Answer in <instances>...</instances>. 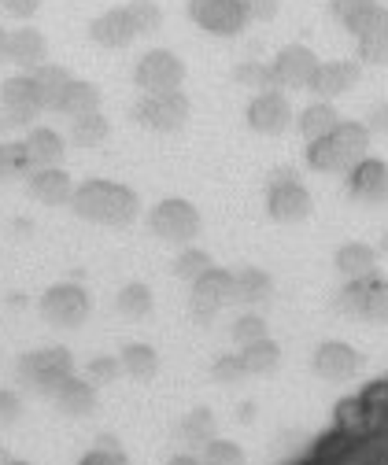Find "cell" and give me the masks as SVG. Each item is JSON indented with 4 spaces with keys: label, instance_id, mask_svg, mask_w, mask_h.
Listing matches in <instances>:
<instances>
[{
    "label": "cell",
    "instance_id": "1",
    "mask_svg": "<svg viewBox=\"0 0 388 465\" xmlns=\"http://www.w3.org/2000/svg\"><path fill=\"white\" fill-rule=\"evenodd\" d=\"M71 207L78 218L85 222H96V225H130L137 218V193L119 185V182H104V178H93V182H82L71 196Z\"/></svg>",
    "mask_w": 388,
    "mask_h": 465
},
{
    "label": "cell",
    "instance_id": "2",
    "mask_svg": "<svg viewBox=\"0 0 388 465\" xmlns=\"http://www.w3.org/2000/svg\"><path fill=\"white\" fill-rule=\"evenodd\" d=\"M15 377H19V384H26L30 391L52 399L67 377H75V355L67 351V347H37V351H26V355L19 359Z\"/></svg>",
    "mask_w": 388,
    "mask_h": 465
},
{
    "label": "cell",
    "instance_id": "3",
    "mask_svg": "<svg viewBox=\"0 0 388 465\" xmlns=\"http://www.w3.org/2000/svg\"><path fill=\"white\" fill-rule=\"evenodd\" d=\"M266 211L274 222H303L314 214V196L307 193L303 182H296V173L285 166V170H277L270 173V189H266Z\"/></svg>",
    "mask_w": 388,
    "mask_h": 465
},
{
    "label": "cell",
    "instance_id": "4",
    "mask_svg": "<svg viewBox=\"0 0 388 465\" xmlns=\"http://www.w3.org/2000/svg\"><path fill=\"white\" fill-rule=\"evenodd\" d=\"M318 67H322V55H318L311 45L293 41V45H285V48L274 52L270 78H274L277 89H303V93H311Z\"/></svg>",
    "mask_w": 388,
    "mask_h": 465
},
{
    "label": "cell",
    "instance_id": "5",
    "mask_svg": "<svg viewBox=\"0 0 388 465\" xmlns=\"http://www.w3.org/2000/svg\"><path fill=\"white\" fill-rule=\"evenodd\" d=\"M148 225H152V232L159 241L185 248V244H193V237L200 232V211L189 200H182V196H166V200H159L152 207Z\"/></svg>",
    "mask_w": 388,
    "mask_h": 465
},
{
    "label": "cell",
    "instance_id": "6",
    "mask_svg": "<svg viewBox=\"0 0 388 465\" xmlns=\"http://www.w3.org/2000/svg\"><path fill=\"white\" fill-rule=\"evenodd\" d=\"M134 119L144 126V130H155V134H174L189 123V96L182 89H171V93H144L134 107Z\"/></svg>",
    "mask_w": 388,
    "mask_h": 465
},
{
    "label": "cell",
    "instance_id": "7",
    "mask_svg": "<svg viewBox=\"0 0 388 465\" xmlns=\"http://www.w3.org/2000/svg\"><path fill=\"white\" fill-rule=\"evenodd\" d=\"M370 67L359 60V55H341V60H322V67H318V74H314V85H311V93H314V100H344V96H352L359 85H363V74H366Z\"/></svg>",
    "mask_w": 388,
    "mask_h": 465
},
{
    "label": "cell",
    "instance_id": "8",
    "mask_svg": "<svg viewBox=\"0 0 388 465\" xmlns=\"http://www.w3.org/2000/svg\"><path fill=\"white\" fill-rule=\"evenodd\" d=\"M0 104H5V114H0V130H23V126H30L37 114L45 111L30 71L26 74H15V78H8L5 85H0Z\"/></svg>",
    "mask_w": 388,
    "mask_h": 465
},
{
    "label": "cell",
    "instance_id": "9",
    "mask_svg": "<svg viewBox=\"0 0 388 465\" xmlns=\"http://www.w3.org/2000/svg\"><path fill=\"white\" fill-rule=\"evenodd\" d=\"M189 19L211 37H237L248 26L244 0H189Z\"/></svg>",
    "mask_w": 388,
    "mask_h": 465
},
{
    "label": "cell",
    "instance_id": "10",
    "mask_svg": "<svg viewBox=\"0 0 388 465\" xmlns=\"http://www.w3.org/2000/svg\"><path fill=\"white\" fill-rule=\"evenodd\" d=\"M134 82H137V89H144V93H171V89H182V82H185V64L178 60L171 48H152V52H144L141 60H137Z\"/></svg>",
    "mask_w": 388,
    "mask_h": 465
},
{
    "label": "cell",
    "instance_id": "11",
    "mask_svg": "<svg viewBox=\"0 0 388 465\" xmlns=\"http://www.w3.org/2000/svg\"><path fill=\"white\" fill-rule=\"evenodd\" d=\"M314 373L329 384H348L363 373V351L352 340H322L314 347Z\"/></svg>",
    "mask_w": 388,
    "mask_h": 465
},
{
    "label": "cell",
    "instance_id": "12",
    "mask_svg": "<svg viewBox=\"0 0 388 465\" xmlns=\"http://www.w3.org/2000/svg\"><path fill=\"white\" fill-rule=\"evenodd\" d=\"M244 119L255 134H266V137H277V134H285L289 126H296V114H293V104L282 89H263L252 96L248 111H244Z\"/></svg>",
    "mask_w": 388,
    "mask_h": 465
},
{
    "label": "cell",
    "instance_id": "13",
    "mask_svg": "<svg viewBox=\"0 0 388 465\" xmlns=\"http://www.w3.org/2000/svg\"><path fill=\"white\" fill-rule=\"evenodd\" d=\"M234 303V273L211 266L207 273H200L193 281V296H189V311L196 314V322H211L222 307Z\"/></svg>",
    "mask_w": 388,
    "mask_h": 465
},
{
    "label": "cell",
    "instance_id": "14",
    "mask_svg": "<svg viewBox=\"0 0 388 465\" xmlns=\"http://www.w3.org/2000/svg\"><path fill=\"white\" fill-rule=\"evenodd\" d=\"M41 314L48 325H60V329H75L89 318V296L82 284H52L48 292L41 296Z\"/></svg>",
    "mask_w": 388,
    "mask_h": 465
},
{
    "label": "cell",
    "instance_id": "15",
    "mask_svg": "<svg viewBox=\"0 0 388 465\" xmlns=\"http://www.w3.org/2000/svg\"><path fill=\"white\" fill-rule=\"evenodd\" d=\"M26 189L34 200L48 203V207H60V203H71L75 196V182L64 166H41V170H30L26 173Z\"/></svg>",
    "mask_w": 388,
    "mask_h": 465
},
{
    "label": "cell",
    "instance_id": "16",
    "mask_svg": "<svg viewBox=\"0 0 388 465\" xmlns=\"http://www.w3.org/2000/svg\"><path fill=\"white\" fill-rule=\"evenodd\" d=\"M19 144H23V155H26V166H30V170L60 166L64 155H67V141L55 134L52 126H34Z\"/></svg>",
    "mask_w": 388,
    "mask_h": 465
},
{
    "label": "cell",
    "instance_id": "17",
    "mask_svg": "<svg viewBox=\"0 0 388 465\" xmlns=\"http://www.w3.org/2000/svg\"><path fill=\"white\" fill-rule=\"evenodd\" d=\"M89 34H93V41L104 45V48H126L134 37H141L126 8H107V12H100V15L89 23Z\"/></svg>",
    "mask_w": 388,
    "mask_h": 465
},
{
    "label": "cell",
    "instance_id": "18",
    "mask_svg": "<svg viewBox=\"0 0 388 465\" xmlns=\"http://www.w3.org/2000/svg\"><path fill=\"white\" fill-rule=\"evenodd\" d=\"M48 60V41L37 26H19L8 34V64L23 67V71H34Z\"/></svg>",
    "mask_w": 388,
    "mask_h": 465
},
{
    "label": "cell",
    "instance_id": "19",
    "mask_svg": "<svg viewBox=\"0 0 388 465\" xmlns=\"http://www.w3.org/2000/svg\"><path fill=\"white\" fill-rule=\"evenodd\" d=\"M341 119H344V114L337 111V104H333V100H314V104H307L296 114V130H300L303 141H318V137H329L333 130H337Z\"/></svg>",
    "mask_w": 388,
    "mask_h": 465
},
{
    "label": "cell",
    "instance_id": "20",
    "mask_svg": "<svg viewBox=\"0 0 388 465\" xmlns=\"http://www.w3.org/2000/svg\"><path fill=\"white\" fill-rule=\"evenodd\" d=\"M55 411H60L64 418H89L96 411V388L89 381H78V377H67L60 384V391L52 395Z\"/></svg>",
    "mask_w": 388,
    "mask_h": 465
},
{
    "label": "cell",
    "instance_id": "21",
    "mask_svg": "<svg viewBox=\"0 0 388 465\" xmlns=\"http://www.w3.org/2000/svg\"><path fill=\"white\" fill-rule=\"evenodd\" d=\"M34 74V85H37V96H41V107L45 111H55V104H60V96H64V89L71 85V71L67 67H60V64H41V67H34L30 71Z\"/></svg>",
    "mask_w": 388,
    "mask_h": 465
},
{
    "label": "cell",
    "instance_id": "22",
    "mask_svg": "<svg viewBox=\"0 0 388 465\" xmlns=\"http://www.w3.org/2000/svg\"><path fill=\"white\" fill-rule=\"evenodd\" d=\"M100 89L93 82H82V78H71V85L64 89L60 104H55V111L67 114V119H78V114H89V111H100Z\"/></svg>",
    "mask_w": 388,
    "mask_h": 465
},
{
    "label": "cell",
    "instance_id": "23",
    "mask_svg": "<svg viewBox=\"0 0 388 465\" xmlns=\"http://www.w3.org/2000/svg\"><path fill=\"white\" fill-rule=\"evenodd\" d=\"M270 292H274V281H270L266 270L241 266L234 273V300H241V303H263V300H270Z\"/></svg>",
    "mask_w": 388,
    "mask_h": 465
},
{
    "label": "cell",
    "instance_id": "24",
    "mask_svg": "<svg viewBox=\"0 0 388 465\" xmlns=\"http://www.w3.org/2000/svg\"><path fill=\"white\" fill-rule=\"evenodd\" d=\"M241 362H244V373H274L282 366V347L270 336H263V340L241 347Z\"/></svg>",
    "mask_w": 388,
    "mask_h": 465
},
{
    "label": "cell",
    "instance_id": "25",
    "mask_svg": "<svg viewBox=\"0 0 388 465\" xmlns=\"http://www.w3.org/2000/svg\"><path fill=\"white\" fill-rule=\"evenodd\" d=\"M123 370L137 381H152L159 373V355H155V347L152 343H126L123 347V355H119Z\"/></svg>",
    "mask_w": 388,
    "mask_h": 465
},
{
    "label": "cell",
    "instance_id": "26",
    "mask_svg": "<svg viewBox=\"0 0 388 465\" xmlns=\"http://www.w3.org/2000/svg\"><path fill=\"white\" fill-rule=\"evenodd\" d=\"M111 134V123L104 119L100 111H89V114H78V119H71V141L78 148H96L104 144Z\"/></svg>",
    "mask_w": 388,
    "mask_h": 465
},
{
    "label": "cell",
    "instance_id": "27",
    "mask_svg": "<svg viewBox=\"0 0 388 465\" xmlns=\"http://www.w3.org/2000/svg\"><path fill=\"white\" fill-rule=\"evenodd\" d=\"M214 266V259L204 252V248H193V244H185L182 252H178V259H174V277H182V281H196L200 273H207Z\"/></svg>",
    "mask_w": 388,
    "mask_h": 465
},
{
    "label": "cell",
    "instance_id": "28",
    "mask_svg": "<svg viewBox=\"0 0 388 465\" xmlns=\"http://www.w3.org/2000/svg\"><path fill=\"white\" fill-rule=\"evenodd\" d=\"M178 436H182L185 443H200V447H204V443L214 436V414L204 411V406H200V411H193V414H185L182 425H178Z\"/></svg>",
    "mask_w": 388,
    "mask_h": 465
},
{
    "label": "cell",
    "instance_id": "29",
    "mask_svg": "<svg viewBox=\"0 0 388 465\" xmlns=\"http://www.w3.org/2000/svg\"><path fill=\"white\" fill-rule=\"evenodd\" d=\"M119 311L126 314V318H144L148 311H152V292H148V284H141V281H130L123 292H119Z\"/></svg>",
    "mask_w": 388,
    "mask_h": 465
},
{
    "label": "cell",
    "instance_id": "30",
    "mask_svg": "<svg viewBox=\"0 0 388 465\" xmlns=\"http://www.w3.org/2000/svg\"><path fill=\"white\" fill-rule=\"evenodd\" d=\"M234 78H237L244 89H255V93H263V89H277L274 78H270V60H244V64H237Z\"/></svg>",
    "mask_w": 388,
    "mask_h": 465
},
{
    "label": "cell",
    "instance_id": "31",
    "mask_svg": "<svg viewBox=\"0 0 388 465\" xmlns=\"http://www.w3.org/2000/svg\"><path fill=\"white\" fill-rule=\"evenodd\" d=\"M126 12H130V19H134L137 34H155V30L163 26V8L155 5V0H130Z\"/></svg>",
    "mask_w": 388,
    "mask_h": 465
},
{
    "label": "cell",
    "instance_id": "32",
    "mask_svg": "<svg viewBox=\"0 0 388 465\" xmlns=\"http://www.w3.org/2000/svg\"><path fill=\"white\" fill-rule=\"evenodd\" d=\"M204 465H244V454H241V447L237 443H230V440H207L204 443V458H200Z\"/></svg>",
    "mask_w": 388,
    "mask_h": 465
},
{
    "label": "cell",
    "instance_id": "33",
    "mask_svg": "<svg viewBox=\"0 0 388 465\" xmlns=\"http://www.w3.org/2000/svg\"><path fill=\"white\" fill-rule=\"evenodd\" d=\"M78 465H130V458L115 447V440H107V436H104L100 447H93Z\"/></svg>",
    "mask_w": 388,
    "mask_h": 465
},
{
    "label": "cell",
    "instance_id": "34",
    "mask_svg": "<svg viewBox=\"0 0 388 465\" xmlns=\"http://www.w3.org/2000/svg\"><path fill=\"white\" fill-rule=\"evenodd\" d=\"M15 173H30L26 155H23V144H0V182L15 178Z\"/></svg>",
    "mask_w": 388,
    "mask_h": 465
},
{
    "label": "cell",
    "instance_id": "35",
    "mask_svg": "<svg viewBox=\"0 0 388 465\" xmlns=\"http://www.w3.org/2000/svg\"><path fill=\"white\" fill-rule=\"evenodd\" d=\"M266 336V322L259 318V314H241L237 322H234V340L244 347V343H255V340H263Z\"/></svg>",
    "mask_w": 388,
    "mask_h": 465
},
{
    "label": "cell",
    "instance_id": "36",
    "mask_svg": "<svg viewBox=\"0 0 388 465\" xmlns=\"http://www.w3.org/2000/svg\"><path fill=\"white\" fill-rule=\"evenodd\" d=\"M119 370H123V362L119 359H111V355H96L93 362H89V384H111L119 377Z\"/></svg>",
    "mask_w": 388,
    "mask_h": 465
},
{
    "label": "cell",
    "instance_id": "37",
    "mask_svg": "<svg viewBox=\"0 0 388 465\" xmlns=\"http://www.w3.org/2000/svg\"><path fill=\"white\" fill-rule=\"evenodd\" d=\"M211 373H214L218 384H237V381L244 377V362H241V355H222V359L211 366Z\"/></svg>",
    "mask_w": 388,
    "mask_h": 465
},
{
    "label": "cell",
    "instance_id": "38",
    "mask_svg": "<svg viewBox=\"0 0 388 465\" xmlns=\"http://www.w3.org/2000/svg\"><path fill=\"white\" fill-rule=\"evenodd\" d=\"M23 414V399L12 388H0V429H12Z\"/></svg>",
    "mask_w": 388,
    "mask_h": 465
},
{
    "label": "cell",
    "instance_id": "39",
    "mask_svg": "<svg viewBox=\"0 0 388 465\" xmlns=\"http://www.w3.org/2000/svg\"><path fill=\"white\" fill-rule=\"evenodd\" d=\"M248 23H270L277 12H282V0H244Z\"/></svg>",
    "mask_w": 388,
    "mask_h": 465
},
{
    "label": "cell",
    "instance_id": "40",
    "mask_svg": "<svg viewBox=\"0 0 388 465\" xmlns=\"http://www.w3.org/2000/svg\"><path fill=\"white\" fill-rule=\"evenodd\" d=\"M0 12H8L12 19H30L41 12V0H0Z\"/></svg>",
    "mask_w": 388,
    "mask_h": 465
},
{
    "label": "cell",
    "instance_id": "41",
    "mask_svg": "<svg viewBox=\"0 0 388 465\" xmlns=\"http://www.w3.org/2000/svg\"><path fill=\"white\" fill-rule=\"evenodd\" d=\"M8 34H12V30L0 26V64H8Z\"/></svg>",
    "mask_w": 388,
    "mask_h": 465
},
{
    "label": "cell",
    "instance_id": "42",
    "mask_svg": "<svg viewBox=\"0 0 388 465\" xmlns=\"http://www.w3.org/2000/svg\"><path fill=\"white\" fill-rule=\"evenodd\" d=\"M166 465H204L200 458H193V454H178V458H171Z\"/></svg>",
    "mask_w": 388,
    "mask_h": 465
},
{
    "label": "cell",
    "instance_id": "43",
    "mask_svg": "<svg viewBox=\"0 0 388 465\" xmlns=\"http://www.w3.org/2000/svg\"><path fill=\"white\" fill-rule=\"evenodd\" d=\"M0 465H8V458H5V450H0Z\"/></svg>",
    "mask_w": 388,
    "mask_h": 465
},
{
    "label": "cell",
    "instance_id": "44",
    "mask_svg": "<svg viewBox=\"0 0 388 465\" xmlns=\"http://www.w3.org/2000/svg\"><path fill=\"white\" fill-rule=\"evenodd\" d=\"M8 465H26V461H12V458H8Z\"/></svg>",
    "mask_w": 388,
    "mask_h": 465
}]
</instances>
